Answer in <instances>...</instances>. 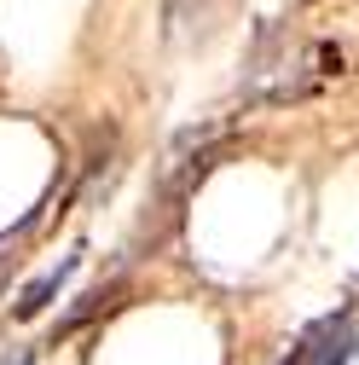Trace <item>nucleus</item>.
Wrapping results in <instances>:
<instances>
[{"label": "nucleus", "instance_id": "obj_1", "mask_svg": "<svg viewBox=\"0 0 359 365\" xmlns=\"http://www.w3.org/2000/svg\"><path fill=\"white\" fill-rule=\"evenodd\" d=\"M76 267H81V255H64V267H53L47 279H35V284L18 296V319H35V313H47V302H53V296L70 284V272H76Z\"/></svg>", "mask_w": 359, "mask_h": 365}, {"label": "nucleus", "instance_id": "obj_2", "mask_svg": "<svg viewBox=\"0 0 359 365\" xmlns=\"http://www.w3.org/2000/svg\"><path fill=\"white\" fill-rule=\"evenodd\" d=\"M209 6H214V0H162V35H168V41L192 35V29L209 18Z\"/></svg>", "mask_w": 359, "mask_h": 365}, {"label": "nucleus", "instance_id": "obj_3", "mask_svg": "<svg viewBox=\"0 0 359 365\" xmlns=\"http://www.w3.org/2000/svg\"><path fill=\"white\" fill-rule=\"evenodd\" d=\"M307 359H319V365H348V359H353V331H348V325H331V331H325V348L307 342Z\"/></svg>", "mask_w": 359, "mask_h": 365}, {"label": "nucleus", "instance_id": "obj_4", "mask_svg": "<svg viewBox=\"0 0 359 365\" xmlns=\"http://www.w3.org/2000/svg\"><path fill=\"white\" fill-rule=\"evenodd\" d=\"M6 365H35V354H12V359H6Z\"/></svg>", "mask_w": 359, "mask_h": 365}]
</instances>
